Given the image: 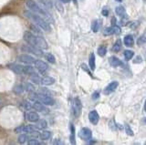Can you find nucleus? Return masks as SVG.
Wrapping results in <instances>:
<instances>
[{"label": "nucleus", "instance_id": "f257e3e1", "mask_svg": "<svg viewBox=\"0 0 146 145\" xmlns=\"http://www.w3.org/2000/svg\"><path fill=\"white\" fill-rule=\"evenodd\" d=\"M23 39L25 40L27 44H29L31 46L36 47L42 50H46L48 48V42L46 40L40 37V36H36L34 33L30 32V31H25L23 34Z\"/></svg>", "mask_w": 146, "mask_h": 145}, {"label": "nucleus", "instance_id": "f03ea898", "mask_svg": "<svg viewBox=\"0 0 146 145\" xmlns=\"http://www.w3.org/2000/svg\"><path fill=\"white\" fill-rule=\"evenodd\" d=\"M24 15L27 19H29L32 22H34L35 25L38 26L42 30L47 31V32H49V31L51 30V26L49 25V22L48 20H46L44 17H41L40 15L36 14V13L32 12L30 10H25Z\"/></svg>", "mask_w": 146, "mask_h": 145}, {"label": "nucleus", "instance_id": "7ed1b4c3", "mask_svg": "<svg viewBox=\"0 0 146 145\" xmlns=\"http://www.w3.org/2000/svg\"><path fill=\"white\" fill-rule=\"evenodd\" d=\"M26 6L32 12L38 14L41 17H43L46 20H48V22H53V19L51 15L49 14L48 10H47L46 8H44L42 6H38V4L36 3L34 0H26Z\"/></svg>", "mask_w": 146, "mask_h": 145}, {"label": "nucleus", "instance_id": "20e7f679", "mask_svg": "<svg viewBox=\"0 0 146 145\" xmlns=\"http://www.w3.org/2000/svg\"><path fill=\"white\" fill-rule=\"evenodd\" d=\"M29 99L32 101H39L46 106H53L55 104V99L51 96H48L38 91L29 92Z\"/></svg>", "mask_w": 146, "mask_h": 145}, {"label": "nucleus", "instance_id": "39448f33", "mask_svg": "<svg viewBox=\"0 0 146 145\" xmlns=\"http://www.w3.org/2000/svg\"><path fill=\"white\" fill-rule=\"evenodd\" d=\"M8 68L10 69L13 72H15L16 74H25V75H33L36 72L35 67H31L30 65H20V64H16V63H13V64H9Z\"/></svg>", "mask_w": 146, "mask_h": 145}, {"label": "nucleus", "instance_id": "423d86ee", "mask_svg": "<svg viewBox=\"0 0 146 145\" xmlns=\"http://www.w3.org/2000/svg\"><path fill=\"white\" fill-rule=\"evenodd\" d=\"M20 49H21L22 52H26L27 54H30V55H34L36 57L44 56V53L42 51V49H40L36 47H34V46H31V45H29V44L23 45Z\"/></svg>", "mask_w": 146, "mask_h": 145}, {"label": "nucleus", "instance_id": "0eeeda50", "mask_svg": "<svg viewBox=\"0 0 146 145\" xmlns=\"http://www.w3.org/2000/svg\"><path fill=\"white\" fill-rule=\"evenodd\" d=\"M81 111H82V103L80 98L76 97L73 99V102H72V112L74 117L79 118L81 114Z\"/></svg>", "mask_w": 146, "mask_h": 145}, {"label": "nucleus", "instance_id": "6e6552de", "mask_svg": "<svg viewBox=\"0 0 146 145\" xmlns=\"http://www.w3.org/2000/svg\"><path fill=\"white\" fill-rule=\"evenodd\" d=\"M33 65L35 67V69L38 72H40L41 74H44L45 72H47L49 69V67L47 63L41 60H36Z\"/></svg>", "mask_w": 146, "mask_h": 145}, {"label": "nucleus", "instance_id": "1a4fd4ad", "mask_svg": "<svg viewBox=\"0 0 146 145\" xmlns=\"http://www.w3.org/2000/svg\"><path fill=\"white\" fill-rule=\"evenodd\" d=\"M17 60H18V61H20L21 63H25V64L32 65V64H34L36 58L33 56H31L30 54H21V55L18 56Z\"/></svg>", "mask_w": 146, "mask_h": 145}, {"label": "nucleus", "instance_id": "9d476101", "mask_svg": "<svg viewBox=\"0 0 146 145\" xmlns=\"http://www.w3.org/2000/svg\"><path fill=\"white\" fill-rule=\"evenodd\" d=\"M36 130L34 125H21L15 129L16 133H31L32 131Z\"/></svg>", "mask_w": 146, "mask_h": 145}, {"label": "nucleus", "instance_id": "9b49d317", "mask_svg": "<svg viewBox=\"0 0 146 145\" xmlns=\"http://www.w3.org/2000/svg\"><path fill=\"white\" fill-rule=\"evenodd\" d=\"M79 137L83 140H90L92 137V132L89 128H82L79 132Z\"/></svg>", "mask_w": 146, "mask_h": 145}, {"label": "nucleus", "instance_id": "f8f14e48", "mask_svg": "<svg viewBox=\"0 0 146 145\" xmlns=\"http://www.w3.org/2000/svg\"><path fill=\"white\" fill-rule=\"evenodd\" d=\"M32 105H33V110L36 111L44 113V114L48 112V109L46 107V105H44L43 103H41L39 101H32Z\"/></svg>", "mask_w": 146, "mask_h": 145}, {"label": "nucleus", "instance_id": "ddd939ff", "mask_svg": "<svg viewBox=\"0 0 146 145\" xmlns=\"http://www.w3.org/2000/svg\"><path fill=\"white\" fill-rule=\"evenodd\" d=\"M118 86H119V82H118V81H116V80L112 81V82L110 83V84L107 86V87L104 89L103 93H104L105 95L111 94V93L114 91V90H115V89L118 88Z\"/></svg>", "mask_w": 146, "mask_h": 145}, {"label": "nucleus", "instance_id": "4468645a", "mask_svg": "<svg viewBox=\"0 0 146 145\" xmlns=\"http://www.w3.org/2000/svg\"><path fill=\"white\" fill-rule=\"evenodd\" d=\"M36 138L41 140H48L51 138V132H50L49 130H42L41 131H38Z\"/></svg>", "mask_w": 146, "mask_h": 145}, {"label": "nucleus", "instance_id": "2eb2a0df", "mask_svg": "<svg viewBox=\"0 0 146 145\" xmlns=\"http://www.w3.org/2000/svg\"><path fill=\"white\" fill-rule=\"evenodd\" d=\"M26 118L29 122H35V123L40 119L38 113L35 111H29L26 114Z\"/></svg>", "mask_w": 146, "mask_h": 145}, {"label": "nucleus", "instance_id": "dca6fc26", "mask_svg": "<svg viewBox=\"0 0 146 145\" xmlns=\"http://www.w3.org/2000/svg\"><path fill=\"white\" fill-rule=\"evenodd\" d=\"M89 120L90 121V123H92L93 125H97L100 121V116L98 114V112L96 111H91L89 113Z\"/></svg>", "mask_w": 146, "mask_h": 145}, {"label": "nucleus", "instance_id": "f3484780", "mask_svg": "<svg viewBox=\"0 0 146 145\" xmlns=\"http://www.w3.org/2000/svg\"><path fill=\"white\" fill-rule=\"evenodd\" d=\"M54 83H55V79L52 78V77H49V76L41 77V81H40L41 85H43V86H50V85H53Z\"/></svg>", "mask_w": 146, "mask_h": 145}, {"label": "nucleus", "instance_id": "a211bd4d", "mask_svg": "<svg viewBox=\"0 0 146 145\" xmlns=\"http://www.w3.org/2000/svg\"><path fill=\"white\" fill-rule=\"evenodd\" d=\"M34 127L36 130H45L48 127V122L45 120L39 119L38 121L36 122V124H34Z\"/></svg>", "mask_w": 146, "mask_h": 145}, {"label": "nucleus", "instance_id": "6ab92c4d", "mask_svg": "<svg viewBox=\"0 0 146 145\" xmlns=\"http://www.w3.org/2000/svg\"><path fill=\"white\" fill-rule=\"evenodd\" d=\"M109 62H110V65L113 68H116V67H119V66H121L122 65V62L119 60L117 57H111L109 60Z\"/></svg>", "mask_w": 146, "mask_h": 145}, {"label": "nucleus", "instance_id": "aec40b11", "mask_svg": "<svg viewBox=\"0 0 146 145\" xmlns=\"http://www.w3.org/2000/svg\"><path fill=\"white\" fill-rule=\"evenodd\" d=\"M123 42H124L125 46L127 47H132L134 45V39H133V37H132L131 35H127L125 36L124 38V40H123Z\"/></svg>", "mask_w": 146, "mask_h": 145}, {"label": "nucleus", "instance_id": "412c9836", "mask_svg": "<svg viewBox=\"0 0 146 145\" xmlns=\"http://www.w3.org/2000/svg\"><path fill=\"white\" fill-rule=\"evenodd\" d=\"M115 12H116V14L119 17H122V19H127V17H126V10H125V8L123 7H121V6L117 7L116 9H115Z\"/></svg>", "mask_w": 146, "mask_h": 145}, {"label": "nucleus", "instance_id": "4be33fe9", "mask_svg": "<svg viewBox=\"0 0 146 145\" xmlns=\"http://www.w3.org/2000/svg\"><path fill=\"white\" fill-rule=\"evenodd\" d=\"M40 5L42 6L44 8H46L47 10L48 9H51L52 7V1H50V0H38Z\"/></svg>", "mask_w": 146, "mask_h": 145}, {"label": "nucleus", "instance_id": "5701e85b", "mask_svg": "<svg viewBox=\"0 0 146 145\" xmlns=\"http://www.w3.org/2000/svg\"><path fill=\"white\" fill-rule=\"evenodd\" d=\"M89 65H90V69L91 70H94L96 68V62H95V55L94 53H91L90 55L89 58Z\"/></svg>", "mask_w": 146, "mask_h": 145}, {"label": "nucleus", "instance_id": "b1692460", "mask_svg": "<svg viewBox=\"0 0 146 145\" xmlns=\"http://www.w3.org/2000/svg\"><path fill=\"white\" fill-rule=\"evenodd\" d=\"M21 106H22V108L24 109L25 111H31V110H33V105H32V101H25L22 102Z\"/></svg>", "mask_w": 146, "mask_h": 145}, {"label": "nucleus", "instance_id": "393cba45", "mask_svg": "<svg viewBox=\"0 0 146 145\" xmlns=\"http://www.w3.org/2000/svg\"><path fill=\"white\" fill-rule=\"evenodd\" d=\"M29 139V136L27 135V133H21V135H19V137L17 139V142L20 144H25L27 142Z\"/></svg>", "mask_w": 146, "mask_h": 145}, {"label": "nucleus", "instance_id": "a878e982", "mask_svg": "<svg viewBox=\"0 0 146 145\" xmlns=\"http://www.w3.org/2000/svg\"><path fill=\"white\" fill-rule=\"evenodd\" d=\"M70 143L71 144H75L76 143V140H75V127L72 123L70 124Z\"/></svg>", "mask_w": 146, "mask_h": 145}, {"label": "nucleus", "instance_id": "bb28decb", "mask_svg": "<svg viewBox=\"0 0 146 145\" xmlns=\"http://www.w3.org/2000/svg\"><path fill=\"white\" fill-rule=\"evenodd\" d=\"M30 79H31V82H33L34 84H40L41 77L38 73H35L30 76Z\"/></svg>", "mask_w": 146, "mask_h": 145}, {"label": "nucleus", "instance_id": "cd10ccee", "mask_svg": "<svg viewBox=\"0 0 146 145\" xmlns=\"http://www.w3.org/2000/svg\"><path fill=\"white\" fill-rule=\"evenodd\" d=\"M121 39H118L117 41L115 42V44L113 45V47H112V50L113 52H119L121 49Z\"/></svg>", "mask_w": 146, "mask_h": 145}, {"label": "nucleus", "instance_id": "c85d7f7f", "mask_svg": "<svg viewBox=\"0 0 146 145\" xmlns=\"http://www.w3.org/2000/svg\"><path fill=\"white\" fill-rule=\"evenodd\" d=\"M45 58L47 60V61H48L49 63H51V64H55L56 63V60H55V57L53 56V54L51 53H46L44 55Z\"/></svg>", "mask_w": 146, "mask_h": 145}, {"label": "nucleus", "instance_id": "c756f323", "mask_svg": "<svg viewBox=\"0 0 146 145\" xmlns=\"http://www.w3.org/2000/svg\"><path fill=\"white\" fill-rule=\"evenodd\" d=\"M107 53V47L104 46V45H102V46H100L99 48H98V54L100 57H104L106 55Z\"/></svg>", "mask_w": 146, "mask_h": 145}, {"label": "nucleus", "instance_id": "7c9ffc66", "mask_svg": "<svg viewBox=\"0 0 146 145\" xmlns=\"http://www.w3.org/2000/svg\"><path fill=\"white\" fill-rule=\"evenodd\" d=\"M13 90H14V92H15V93L20 94V93L25 91V86H24V84H23V85H17V86H16L15 88H14Z\"/></svg>", "mask_w": 146, "mask_h": 145}, {"label": "nucleus", "instance_id": "2f4dec72", "mask_svg": "<svg viewBox=\"0 0 146 145\" xmlns=\"http://www.w3.org/2000/svg\"><path fill=\"white\" fill-rule=\"evenodd\" d=\"M38 92H40L42 94L45 95H48V96H53V92L51 90H49L48 89H46V88H40L38 89Z\"/></svg>", "mask_w": 146, "mask_h": 145}, {"label": "nucleus", "instance_id": "473e14b6", "mask_svg": "<svg viewBox=\"0 0 146 145\" xmlns=\"http://www.w3.org/2000/svg\"><path fill=\"white\" fill-rule=\"evenodd\" d=\"M133 56H134V52L132 50H129V49H127V50L124 51V58H125L126 60H131Z\"/></svg>", "mask_w": 146, "mask_h": 145}, {"label": "nucleus", "instance_id": "72a5a7b5", "mask_svg": "<svg viewBox=\"0 0 146 145\" xmlns=\"http://www.w3.org/2000/svg\"><path fill=\"white\" fill-rule=\"evenodd\" d=\"M25 86V90H27V91H29V92H32V91H35V86L30 83V82H27L24 84Z\"/></svg>", "mask_w": 146, "mask_h": 145}, {"label": "nucleus", "instance_id": "f704fd0d", "mask_svg": "<svg viewBox=\"0 0 146 145\" xmlns=\"http://www.w3.org/2000/svg\"><path fill=\"white\" fill-rule=\"evenodd\" d=\"M27 143L29 144V145H39V144H41V142L38 140V139L35 138V137L31 138V139H29V140H27Z\"/></svg>", "mask_w": 146, "mask_h": 145}, {"label": "nucleus", "instance_id": "c9c22d12", "mask_svg": "<svg viewBox=\"0 0 146 145\" xmlns=\"http://www.w3.org/2000/svg\"><path fill=\"white\" fill-rule=\"evenodd\" d=\"M100 28V23L98 20H94L91 24V29H92L93 32H98V30Z\"/></svg>", "mask_w": 146, "mask_h": 145}, {"label": "nucleus", "instance_id": "e433bc0d", "mask_svg": "<svg viewBox=\"0 0 146 145\" xmlns=\"http://www.w3.org/2000/svg\"><path fill=\"white\" fill-rule=\"evenodd\" d=\"M114 34V31H113V28H104L103 30V35L104 36H111V35H113Z\"/></svg>", "mask_w": 146, "mask_h": 145}, {"label": "nucleus", "instance_id": "4c0bfd02", "mask_svg": "<svg viewBox=\"0 0 146 145\" xmlns=\"http://www.w3.org/2000/svg\"><path fill=\"white\" fill-rule=\"evenodd\" d=\"M29 28H30V29H33V31L35 33H36V34H38V35H41L42 34V32H41V30L39 29L40 28L38 26H34V25H30L29 26Z\"/></svg>", "mask_w": 146, "mask_h": 145}, {"label": "nucleus", "instance_id": "58836bf2", "mask_svg": "<svg viewBox=\"0 0 146 145\" xmlns=\"http://www.w3.org/2000/svg\"><path fill=\"white\" fill-rule=\"evenodd\" d=\"M144 43H146V37L145 36H141L138 38V40H137V44H138L139 46H141V45H143Z\"/></svg>", "mask_w": 146, "mask_h": 145}, {"label": "nucleus", "instance_id": "ea45409f", "mask_svg": "<svg viewBox=\"0 0 146 145\" xmlns=\"http://www.w3.org/2000/svg\"><path fill=\"white\" fill-rule=\"evenodd\" d=\"M125 131H126V133L128 135H130V136H133L134 133H133V130H131V128L130 127V125H128V124H125Z\"/></svg>", "mask_w": 146, "mask_h": 145}, {"label": "nucleus", "instance_id": "a19ab883", "mask_svg": "<svg viewBox=\"0 0 146 145\" xmlns=\"http://www.w3.org/2000/svg\"><path fill=\"white\" fill-rule=\"evenodd\" d=\"M113 31H114V34H120L121 33V28H120V26H118L117 25H114L113 26Z\"/></svg>", "mask_w": 146, "mask_h": 145}, {"label": "nucleus", "instance_id": "79ce46f5", "mask_svg": "<svg viewBox=\"0 0 146 145\" xmlns=\"http://www.w3.org/2000/svg\"><path fill=\"white\" fill-rule=\"evenodd\" d=\"M141 56H137L136 57V58H135V60H133V63L134 64H138V63H141Z\"/></svg>", "mask_w": 146, "mask_h": 145}, {"label": "nucleus", "instance_id": "37998d69", "mask_svg": "<svg viewBox=\"0 0 146 145\" xmlns=\"http://www.w3.org/2000/svg\"><path fill=\"white\" fill-rule=\"evenodd\" d=\"M99 98H100V92L99 91H95L92 94V99H97Z\"/></svg>", "mask_w": 146, "mask_h": 145}, {"label": "nucleus", "instance_id": "c03bdc74", "mask_svg": "<svg viewBox=\"0 0 146 145\" xmlns=\"http://www.w3.org/2000/svg\"><path fill=\"white\" fill-rule=\"evenodd\" d=\"M81 68H82V70H84L85 71H87V72H88V73H89V74H90V75L91 76V74H90V70L88 69V67H87V66H86L85 64H82V65H81Z\"/></svg>", "mask_w": 146, "mask_h": 145}, {"label": "nucleus", "instance_id": "a18cd8bd", "mask_svg": "<svg viewBox=\"0 0 146 145\" xmlns=\"http://www.w3.org/2000/svg\"><path fill=\"white\" fill-rule=\"evenodd\" d=\"M102 16H104V17H107V16L109 15V11H108L107 8H103L102 11Z\"/></svg>", "mask_w": 146, "mask_h": 145}, {"label": "nucleus", "instance_id": "49530a36", "mask_svg": "<svg viewBox=\"0 0 146 145\" xmlns=\"http://www.w3.org/2000/svg\"><path fill=\"white\" fill-rule=\"evenodd\" d=\"M52 143L53 144H63L64 142H62L59 139H55V140H54V142H52Z\"/></svg>", "mask_w": 146, "mask_h": 145}, {"label": "nucleus", "instance_id": "de8ad7c7", "mask_svg": "<svg viewBox=\"0 0 146 145\" xmlns=\"http://www.w3.org/2000/svg\"><path fill=\"white\" fill-rule=\"evenodd\" d=\"M61 1L63 2V3H68L70 1V0H61Z\"/></svg>", "mask_w": 146, "mask_h": 145}, {"label": "nucleus", "instance_id": "09e8293b", "mask_svg": "<svg viewBox=\"0 0 146 145\" xmlns=\"http://www.w3.org/2000/svg\"><path fill=\"white\" fill-rule=\"evenodd\" d=\"M144 111H146V101H145V103H144Z\"/></svg>", "mask_w": 146, "mask_h": 145}, {"label": "nucleus", "instance_id": "8fccbe9b", "mask_svg": "<svg viewBox=\"0 0 146 145\" xmlns=\"http://www.w3.org/2000/svg\"><path fill=\"white\" fill-rule=\"evenodd\" d=\"M115 1H117V2H120V3H121V2H122V0H115Z\"/></svg>", "mask_w": 146, "mask_h": 145}, {"label": "nucleus", "instance_id": "3c124183", "mask_svg": "<svg viewBox=\"0 0 146 145\" xmlns=\"http://www.w3.org/2000/svg\"><path fill=\"white\" fill-rule=\"evenodd\" d=\"M143 121H144V123H146V118H145V119L143 120Z\"/></svg>", "mask_w": 146, "mask_h": 145}, {"label": "nucleus", "instance_id": "603ef678", "mask_svg": "<svg viewBox=\"0 0 146 145\" xmlns=\"http://www.w3.org/2000/svg\"><path fill=\"white\" fill-rule=\"evenodd\" d=\"M145 144H146V142H145Z\"/></svg>", "mask_w": 146, "mask_h": 145}]
</instances>
